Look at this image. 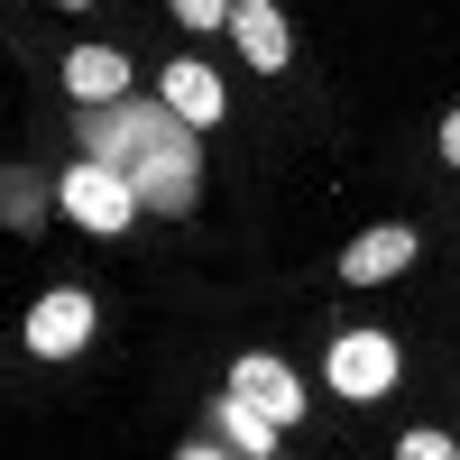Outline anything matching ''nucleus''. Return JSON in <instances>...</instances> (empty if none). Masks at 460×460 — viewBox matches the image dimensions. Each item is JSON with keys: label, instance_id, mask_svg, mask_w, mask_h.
Returning <instances> with one entry per match:
<instances>
[{"label": "nucleus", "instance_id": "f257e3e1", "mask_svg": "<svg viewBox=\"0 0 460 460\" xmlns=\"http://www.w3.org/2000/svg\"><path fill=\"white\" fill-rule=\"evenodd\" d=\"M56 203H65V221L74 230H93V240H120V230L138 221V194H129V175L120 166H65V184H56Z\"/></svg>", "mask_w": 460, "mask_h": 460}, {"label": "nucleus", "instance_id": "f03ea898", "mask_svg": "<svg viewBox=\"0 0 460 460\" xmlns=\"http://www.w3.org/2000/svg\"><path fill=\"white\" fill-rule=\"evenodd\" d=\"M323 377H332V396L368 405V396H387L396 377H405V350H396L387 332H341V341H332V359H323Z\"/></svg>", "mask_w": 460, "mask_h": 460}, {"label": "nucleus", "instance_id": "7ed1b4c3", "mask_svg": "<svg viewBox=\"0 0 460 460\" xmlns=\"http://www.w3.org/2000/svg\"><path fill=\"white\" fill-rule=\"evenodd\" d=\"M230 396L258 405L267 424H295V414H304V377H295L277 350H240V359H230Z\"/></svg>", "mask_w": 460, "mask_h": 460}, {"label": "nucleus", "instance_id": "20e7f679", "mask_svg": "<svg viewBox=\"0 0 460 460\" xmlns=\"http://www.w3.org/2000/svg\"><path fill=\"white\" fill-rule=\"evenodd\" d=\"M84 341H93V295L84 286H56V295L28 304V350L37 359H74Z\"/></svg>", "mask_w": 460, "mask_h": 460}, {"label": "nucleus", "instance_id": "39448f33", "mask_svg": "<svg viewBox=\"0 0 460 460\" xmlns=\"http://www.w3.org/2000/svg\"><path fill=\"white\" fill-rule=\"evenodd\" d=\"M414 249H424V240H414L405 221H377V230H359V240L341 249V277H350V286H387V277L414 267Z\"/></svg>", "mask_w": 460, "mask_h": 460}, {"label": "nucleus", "instance_id": "423d86ee", "mask_svg": "<svg viewBox=\"0 0 460 460\" xmlns=\"http://www.w3.org/2000/svg\"><path fill=\"white\" fill-rule=\"evenodd\" d=\"M230 37H240V65H258V74H286V56H295L277 0H230Z\"/></svg>", "mask_w": 460, "mask_h": 460}, {"label": "nucleus", "instance_id": "0eeeda50", "mask_svg": "<svg viewBox=\"0 0 460 460\" xmlns=\"http://www.w3.org/2000/svg\"><path fill=\"white\" fill-rule=\"evenodd\" d=\"M65 93L84 102V111L129 102V56H120V47H74V56H65Z\"/></svg>", "mask_w": 460, "mask_h": 460}, {"label": "nucleus", "instance_id": "6e6552de", "mask_svg": "<svg viewBox=\"0 0 460 460\" xmlns=\"http://www.w3.org/2000/svg\"><path fill=\"white\" fill-rule=\"evenodd\" d=\"M157 102L175 111L184 129H212L221 111H230V93H221V74H212V65H194V56H175V65H166V93H157Z\"/></svg>", "mask_w": 460, "mask_h": 460}, {"label": "nucleus", "instance_id": "1a4fd4ad", "mask_svg": "<svg viewBox=\"0 0 460 460\" xmlns=\"http://www.w3.org/2000/svg\"><path fill=\"white\" fill-rule=\"evenodd\" d=\"M212 424H221V442L240 451V460H277V433H286V424H267V414L240 405V396H221V405H212Z\"/></svg>", "mask_w": 460, "mask_h": 460}, {"label": "nucleus", "instance_id": "9d476101", "mask_svg": "<svg viewBox=\"0 0 460 460\" xmlns=\"http://www.w3.org/2000/svg\"><path fill=\"white\" fill-rule=\"evenodd\" d=\"M37 212H47V184H37L28 166H19V175H0V221H19V230H28Z\"/></svg>", "mask_w": 460, "mask_h": 460}, {"label": "nucleus", "instance_id": "9b49d317", "mask_svg": "<svg viewBox=\"0 0 460 460\" xmlns=\"http://www.w3.org/2000/svg\"><path fill=\"white\" fill-rule=\"evenodd\" d=\"M396 460H460V442L424 424V433H405V442H396Z\"/></svg>", "mask_w": 460, "mask_h": 460}, {"label": "nucleus", "instance_id": "f8f14e48", "mask_svg": "<svg viewBox=\"0 0 460 460\" xmlns=\"http://www.w3.org/2000/svg\"><path fill=\"white\" fill-rule=\"evenodd\" d=\"M184 28H230V0H166Z\"/></svg>", "mask_w": 460, "mask_h": 460}, {"label": "nucleus", "instance_id": "ddd939ff", "mask_svg": "<svg viewBox=\"0 0 460 460\" xmlns=\"http://www.w3.org/2000/svg\"><path fill=\"white\" fill-rule=\"evenodd\" d=\"M442 157L460 166V111H451V120H442Z\"/></svg>", "mask_w": 460, "mask_h": 460}, {"label": "nucleus", "instance_id": "4468645a", "mask_svg": "<svg viewBox=\"0 0 460 460\" xmlns=\"http://www.w3.org/2000/svg\"><path fill=\"white\" fill-rule=\"evenodd\" d=\"M175 460H240V451H221V442H194V451H175Z\"/></svg>", "mask_w": 460, "mask_h": 460}, {"label": "nucleus", "instance_id": "2eb2a0df", "mask_svg": "<svg viewBox=\"0 0 460 460\" xmlns=\"http://www.w3.org/2000/svg\"><path fill=\"white\" fill-rule=\"evenodd\" d=\"M65 10H93V0H65Z\"/></svg>", "mask_w": 460, "mask_h": 460}]
</instances>
